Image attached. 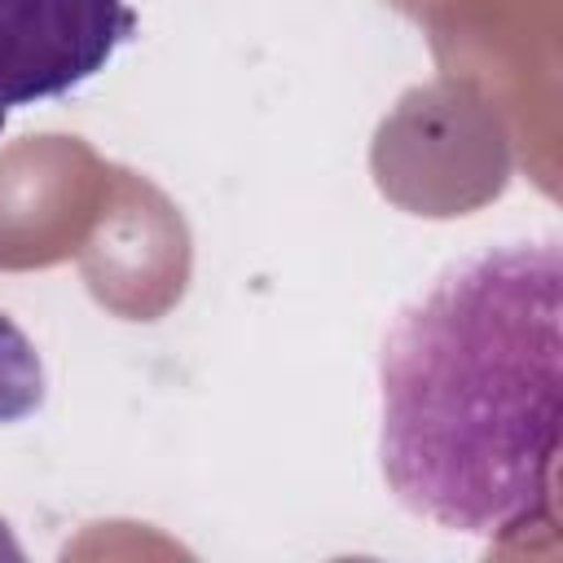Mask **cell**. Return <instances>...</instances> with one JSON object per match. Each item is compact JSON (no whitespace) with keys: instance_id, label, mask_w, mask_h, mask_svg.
<instances>
[{"instance_id":"obj_1","label":"cell","mask_w":563,"mask_h":563,"mask_svg":"<svg viewBox=\"0 0 563 563\" xmlns=\"http://www.w3.org/2000/svg\"><path fill=\"white\" fill-rule=\"evenodd\" d=\"M559 242L453 264L387 330L378 462L396 501L449 532L506 537L550 515L563 391Z\"/></svg>"},{"instance_id":"obj_2","label":"cell","mask_w":563,"mask_h":563,"mask_svg":"<svg viewBox=\"0 0 563 563\" xmlns=\"http://www.w3.org/2000/svg\"><path fill=\"white\" fill-rule=\"evenodd\" d=\"M132 35L128 0H0V128L101 75Z\"/></svg>"}]
</instances>
